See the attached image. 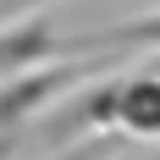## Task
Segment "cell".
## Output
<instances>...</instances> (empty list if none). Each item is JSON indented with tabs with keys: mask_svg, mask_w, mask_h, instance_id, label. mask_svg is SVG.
I'll list each match as a JSON object with an SVG mask.
<instances>
[{
	"mask_svg": "<svg viewBox=\"0 0 160 160\" xmlns=\"http://www.w3.org/2000/svg\"><path fill=\"white\" fill-rule=\"evenodd\" d=\"M72 66H22V78H11V83H0V127L6 122H17V116H28V111H39L44 99H55V94H66L72 88Z\"/></svg>",
	"mask_w": 160,
	"mask_h": 160,
	"instance_id": "obj_1",
	"label": "cell"
},
{
	"mask_svg": "<svg viewBox=\"0 0 160 160\" xmlns=\"http://www.w3.org/2000/svg\"><path fill=\"white\" fill-rule=\"evenodd\" d=\"M155 99H160L155 78H138V83H122L116 88V116L127 122V132H138V138L155 132Z\"/></svg>",
	"mask_w": 160,
	"mask_h": 160,
	"instance_id": "obj_2",
	"label": "cell"
},
{
	"mask_svg": "<svg viewBox=\"0 0 160 160\" xmlns=\"http://www.w3.org/2000/svg\"><path fill=\"white\" fill-rule=\"evenodd\" d=\"M50 28L44 22H28V28H11L0 33V72H17V66H33L39 55H50Z\"/></svg>",
	"mask_w": 160,
	"mask_h": 160,
	"instance_id": "obj_3",
	"label": "cell"
},
{
	"mask_svg": "<svg viewBox=\"0 0 160 160\" xmlns=\"http://www.w3.org/2000/svg\"><path fill=\"white\" fill-rule=\"evenodd\" d=\"M22 6H33V0H0V11H22Z\"/></svg>",
	"mask_w": 160,
	"mask_h": 160,
	"instance_id": "obj_4",
	"label": "cell"
},
{
	"mask_svg": "<svg viewBox=\"0 0 160 160\" xmlns=\"http://www.w3.org/2000/svg\"><path fill=\"white\" fill-rule=\"evenodd\" d=\"M6 155H11V144H6V138H0V160H6Z\"/></svg>",
	"mask_w": 160,
	"mask_h": 160,
	"instance_id": "obj_5",
	"label": "cell"
}]
</instances>
